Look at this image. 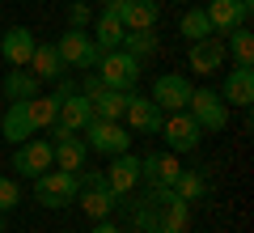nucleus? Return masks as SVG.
I'll return each mask as SVG.
<instances>
[{"label": "nucleus", "mask_w": 254, "mask_h": 233, "mask_svg": "<svg viewBox=\"0 0 254 233\" xmlns=\"http://www.w3.org/2000/svg\"><path fill=\"white\" fill-rule=\"evenodd\" d=\"M26 68L34 72L38 81H60V68H64V60H60V51H55V43H38Z\"/></svg>", "instance_id": "nucleus-22"}, {"label": "nucleus", "mask_w": 254, "mask_h": 233, "mask_svg": "<svg viewBox=\"0 0 254 233\" xmlns=\"http://www.w3.org/2000/svg\"><path fill=\"white\" fill-rule=\"evenodd\" d=\"M93 119V106L85 93H68V98H60V110H55V123L68 127V132H81L85 123Z\"/></svg>", "instance_id": "nucleus-20"}, {"label": "nucleus", "mask_w": 254, "mask_h": 233, "mask_svg": "<svg viewBox=\"0 0 254 233\" xmlns=\"http://www.w3.org/2000/svg\"><path fill=\"white\" fill-rule=\"evenodd\" d=\"M106 187L115 191L119 199H123L127 191H136V187H140V157H131V149H127V153H119V157H110Z\"/></svg>", "instance_id": "nucleus-14"}, {"label": "nucleus", "mask_w": 254, "mask_h": 233, "mask_svg": "<svg viewBox=\"0 0 254 233\" xmlns=\"http://www.w3.org/2000/svg\"><path fill=\"white\" fill-rule=\"evenodd\" d=\"M157 47H161V38H157L153 30H127V34H123V51L136 55V60H148Z\"/></svg>", "instance_id": "nucleus-25"}, {"label": "nucleus", "mask_w": 254, "mask_h": 233, "mask_svg": "<svg viewBox=\"0 0 254 233\" xmlns=\"http://www.w3.org/2000/svg\"><path fill=\"white\" fill-rule=\"evenodd\" d=\"M0 233H4V212H0Z\"/></svg>", "instance_id": "nucleus-34"}, {"label": "nucleus", "mask_w": 254, "mask_h": 233, "mask_svg": "<svg viewBox=\"0 0 254 233\" xmlns=\"http://www.w3.org/2000/svg\"><path fill=\"white\" fill-rule=\"evenodd\" d=\"M187 115L199 123V132H225V123H229V106L220 102L216 89H190Z\"/></svg>", "instance_id": "nucleus-6"}, {"label": "nucleus", "mask_w": 254, "mask_h": 233, "mask_svg": "<svg viewBox=\"0 0 254 233\" xmlns=\"http://www.w3.org/2000/svg\"><path fill=\"white\" fill-rule=\"evenodd\" d=\"M161 136H165V144H170V153H190V149H199V123L187 115V110H174L170 119L161 123Z\"/></svg>", "instance_id": "nucleus-13"}, {"label": "nucleus", "mask_w": 254, "mask_h": 233, "mask_svg": "<svg viewBox=\"0 0 254 233\" xmlns=\"http://www.w3.org/2000/svg\"><path fill=\"white\" fill-rule=\"evenodd\" d=\"M178 30H182V38L199 43V38L212 34V21H208V13H203V9H187V13H182V21H178Z\"/></svg>", "instance_id": "nucleus-27"}, {"label": "nucleus", "mask_w": 254, "mask_h": 233, "mask_svg": "<svg viewBox=\"0 0 254 233\" xmlns=\"http://www.w3.org/2000/svg\"><path fill=\"white\" fill-rule=\"evenodd\" d=\"M178 157L174 153H153V157H140V178L148 182V187H174V178H178Z\"/></svg>", "instance_id": "nucleus-18"}, {"label": "nucleus", "mask_w": 254, "mask_h": 233, "mask_svg": "<svg viewBox=\"0 0 254 233\" xmlns=\"http://www.w3.org/2000/svg\"><path fill=\"white\" fill-rule=\"evenodd\" d=\"M51 153H55V170H81L85 165V157H89V144L81 140V132H68V127H60V123H51Z\"/></svg>", "instance_id": "nucleus-9"}, {"label": "nucleus", "mask_w": 254, "mask_h": 233, "mask_svg": "<svg viewBox=\"0 0 254 233\" xmlns=\"http://www.w3.org/2000/svg\"><path fill=\"white\" fill-rule=\"evenodd\" d=\"M136 233H140V229H136Z\"/></svg>", "instance_id": "nucleus-35"}, {"label": "nucleus", "mask_w": 254, "mask_h": 233, "mask_svg": "<svg viewBox=\"0 0 254 233\" xmlns=\"http://www.w3.org/2000/svg\"><path fill=\"white\" fill-rule=\"evenodd\" d=\"M81 93L89 98L93 119H123V110H127V93H131V89H106V85L98 81V72H89Z\"/></svg>", "instance_id": "nucleus-8"}, {"label": "nucleus", "mask_w": 254, "mask_h": 233, "mask_svg": "<svg viewBox=\"0 0 254 233\" xmlns=\"http://www.w3.org/2000/svg\"><path fill=\"white\" fill-rule=\"evenodd\" d=\"M190 221V204L174 195V187H153L148 204L136 212L140 233H182Z\"/></svg>", "instance_id": "nucleus-1"}, {"label": "nucleus", "mask_w": 254, "mask_h": 233, "mask_svg": "<svg viewBox=\"0 0 254 233\" xmlns=\"http://www.w3.org/2000/svg\"><path fill=\"white\" fill-rule=\"evenodd\" d=\"M76 178H81V208H85V216H93V221H106L110 212L119 208V195L106 187V174H81L76 170Z\"/></svg>", "instance_id": "nucleus-5"}, {"label": "nucleus", "mask_w": 254, "mask_h": 233, "mask_svg": "<svg viewBox=\"0 0 254 233\" xmlns=\"http://www.w3.org/2000/svg\"><path fill=\"white\" fill-rule=\"evenodd\" d=\"M55 165V153H51V140H21L17 153H13V170L26 174L30 182L38 178V174H47Z\"/></svg>", "instance_id": "nucleus-10"}, {"label": "nucleus", "mask_w": 254, "mask_h": 233, "mask_svg": "<svg viewBox=\"0 0 254 233\" xmlns=\"http://www.w3.org/2000/svg\"><path fill=\"white\" fill-rule=\"evenodd\" d=\"M81 140L89 144L93 153H102V157H119V153L131 149V136H127V127L119 123V119H89V123L81 127Z\"/></svg>", "instance_id": "nucleus-2"}, {"label": "nucleus", "mask_w": 254, "mask_h": 233, "mask_svg": "<svg viewBox=\"0 0 254 233\" xmlns=\"http://www.w3.org/2000/svg\"><path fill=\"white\" fill-rule=\"evenodd\" d=\"M220 102H225V106H242V110L254 102V72L246 68V64L229 68L225 85H220Z\"/></svg>", "instance_id": "nucleus-16"}, {"label": "nucleus", "mask_w": 254, "mask_h": 233, "mask_svg": "<svg viewBox=\"0 0 254 233\" xmlns=\"http://www.w3.org/2000/svg\"><path fill=\"white\" fill-rule=\"evenodd\" d=\"M153 102H157V110H165V115L187 110V102H190V81L182 77V72H161V77L153 81Z\"/></svg>", "instance_id": "nucleus-11"}, {"label": "nucleus", "mask_w": 254, "mask_h": 233, "mask_svg": "<svg viewBox=\"0 0 254 233\" xmlns=\"http://www.w3.org/2000/svg\"><path fill=\"white\" fill-rule=\"evenodd\" d=\"M229 34H233V38H229V47H233V60L250 68V64H254V38H250V30L237 26V30H229Z\"/></svg>", "instance_id": "nucleus-29"}, {"label": "nucleus", "mask_w": 254, "mask_h": 233, "mask_svg": "<svg viewBox=\"0 0 254 233\" xmlns=\"http://www.w3.org/2000/svg\"><path fill=\"white\" fill-rule=\"evenodd\" d=\"M203 191H208V182H203L195 170H178V178H174V195H178V199L195 204V199H199Z\"/></svg>", "instance_id": "nucleus-28"}, {"label": "nucleus", "mask_w": 254, "mask_h": 233, "mask_svg": "<svg viewBox=\"0 0 254 233\" xmlns=\"http://www.w3.org/2000/svg\"><path fill=\"white\" fill-rule=\"evenodd\" d=\"M123 4H127V0H102V13H110V17H119V13H123Z\"/></svg>", "instance_id": "nucleus-32"}, {"label": "nucleus", "mask_w": 254, "mask_h": 233, "mask_svg": "<svg viewBox=\"0 0 254 233\" xmlns=\"http://www.w3.org/2000/svg\"><path fill=\"white\" fill-rule=\"evenodd\" d=\"M98 81L106 85V89H136V81H140V60H136V55H127L123 47L102 51V60H98Z\"/></svg>", "instance_id": "nucleus-4"}, {"label": "nucleus", "mask_w": 254, "mask_h": 233, "mask_svg": "<svg viewBox=\"0 0 254 233\" xmlns=\"http://www.w3.org/2000/svg\"><path fill=\"white\" fill-rule=\"evenodd\" d=\"M55 51H60V60L68 64V68H98V60H102V47L93 43L85 30H64L60 34V43H55Z\"/></svg>", "instance_id": "nucleus-7"}, {"label": "nucleus", "mask_w": 254, "mask_h": 233, "mask_svg": "<svg viewBox=\"0 0 254 233\" xmlns=\"http://www.w3.org/2000/svg\"><path fill=\"white\" fill-rule=\"evenodd\" d=\"M89 17H93L89 4H72V9H68V21H72V30H85V26H89Z\"/></svg>", "instance_id": "nucleus-31"}, {"label": "nucleus", "mask_w": 254, "mask_h": 233, "mask_svg": "<svg viewBox=\"0 0 254 233\" xmlns=\"http://www.w3.org/2000/svg\"><path fill=\"white\" fill-rule=\"evenodd\" d=\"M127 127H136L140 136H153L161 132V110H157L153 98H140V93H127Z\"/></svg>", "instance_id": "nucleus-17"}, {"label": "nucleus", "mask_w": 254, "mask_h": 233, "mask_svg": "<svg viewBox=\"0 0 254 233\" xmlns=\"http://www.w3.org/2000/svg\"><path fill=\"white\" fill-rule=\"evenodd\" d=\"M208 21H212V34H229V30L246 26L254 13V0H208Z\"/></svg>", "instance_id": "nucleus-12"}, {"label": "nucleus", "mask_w": 254, "mask_h": 233, "mask_svg": "<svg viewBox=\"0 0 254 233\" xmlns=\"http://www.w3.org/2000/svg\"><path fill=\"white\" fill-rule=\"evenodd\" d=\"M38 89H43V81H38L34 72H26V68H13L9 77H4V98L9 102H30V98H38Z\"/></svg>", "instance_id": "nucleus-23"}, {"label": "nucleus", "mask_w": 254, "mask_h": 233, "mask_svg": "<svg viewBox=\"0 0 254 233\" xmlns=\"http://www.w3.org/2000/svg\"><path fill=\"white\" fill-rule=\"evenodd\" d=\"M76 191H81V178H76L72 170H47V174H38L34 178V199L43 208H64V204H72L76 199Z\"/></svg>", "instance_id": "nucleus-3"}, {"label": "nucleus", "mask_w": 254, "mask_h": 233, "mask_svg": "<svg viewBox=\"0 0 254 233\" xmlns=\"http://www.w3.org/2000/svg\"><path fill=\"white\" fill-rule=\"evenodd\" d=\"M123 21L119 17H110V13H102L98 17V26H93V43L102 47V51H115V47H123Z\"/></svg>", "instance_id": "nucleus-24"}, {"label": "nucleus", "mask_w": 254, "mask_h": 233, "mask_svg": "<svg viewBox=\"0 0 254 233\" xmlns=\"http://www.w3.org/2000/svg\"><path fill=\"white\" fill-rule=\"evenodd\" d=\"M34 47H38V38H34V30H26V26H13V30L0 34V55H4L13 68H26L30 55H34Z\"/></svg>", "instance_id": "nucleus-15"}, {"label": "nucleus", "mask_w": 254, "mask_h": 233, "mask_svg": "<svg viewBox=\"0 0 254 233\" xmlns=\"http://www.w3.org/2000/svg\"><path fill=\"white\" fill-rule=\"evenodd\" d=\"M225 55H229V47H225V38H216V34H208V38H199V43H190V68L195 72H216L220 64H225Z\"/></svg>", "instance_id": "nucleus-19"}, {"label": "nucleus", "mask_w": 254, "mask_h": 233, "mask_svg": "<svg viewBox=\"0 0 254 233\" xmlns=\"http://www.w3.org/2000/svg\"><path fill=\"white\" fill-rule=\"evenodd\" d=\"M157 17H161V4H157V0H127L123 13H119L123 30H153Z\"/></svg>", "instance_id": "nucleus-21"}, {"label": "nucleus", "mask_w": 254, "mask_h": 233, "mask_svg": "<svg viewBox=\"0 0 254 233\" xmlns=\"http://www.w3.org/2000/svg\"><path fill=\"white\" fill-rule=\"evenodd\" d=\"M55 110H60V102H55V98H43V93L26 102V115H30V123H34V132H43V127L55 123Z\"/></svg>", "instance_id": "nucleus-26"}, {"label": "nucleus", "mask_w": 254, "mask_h": 233, "mask_svg": "<svg viewBox=\"0 0 254 233\" xmlns=\"http://www.w3.org/2000/svg\"><path fill=\"white\" fill-rule=\"evenodd\" d=\"M21 204V187L13 178H0V212H13Z\"/></svg>", "instance_id": "nucleus-30"}, {"label": "nucleus", "mask_w": 254, "mask_h": 233, "mask_svg": "<svg viewBox=\"0 0 254 233\" xmlns=\"http://www.w3.org/2000/svg\"><path fill=\"white\" fill-rule=\"evenodd\" d=\"M93 233H119V225L106 216V221H98V225H93Z\"/></svg>", "instance_id": "nucleus-33"}]
</instances>
